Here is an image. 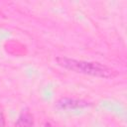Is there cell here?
I'll list each match as a JSON object with an SVG mask.
<instances>
[{
  "label": "cell",
  "instance_id": "obj_1",
  "mask_svg": "<svg viewBox=\"0 0 127 127\" xmlns=\"http://www.w3.org/2000/svg\"><path fill=\"white\" fill-rule=\"evenodd\" d=\"M56 62L58 65L63 68L76 73H82L100 78H112L117 75L116 70L97 62H86L67 57H58L56 58Z\"/></svg>",
  "mask_w": 127,
  "mask_h": 127
},
{
  "label": "cell",
  "instance_id": "obj_2",
  "mask_svg": "<svg viewBox=\"0 0 127 127\" xmlns=\"http://www.w3.org/2000/svg\"><path fill=\"white\" fill-rule=\"evenodd\" d=\"M88 106H90V103L87 102L86 100L69 98V97H63L56 102V107L61 110H72V109L85 108Z\"/></svg>",
  "mask_w": 127,
  "mask_h": 127
},
{
  "label": "cell",
  "instance_id": "obj_3",
  "mask_svg": "<svg viewBox=\"0 0 127 127\" xmlns=\"http://www.w3.org/2000/svg\"><path fill=\"white\" fill-rule=\"evenodd\" d=\"M15 127H36L32 113L27 109L23 110L16 121Z\"/></svg>",
  "mask_w": 127,
  "mask_h": 127
},
{
  "label": "cell",
  "instance_id": "obj_4",
  "mask_svg": "<svg viewBox=\"0 0 127 127\" xmlns=\"http://www.w3.org/2000/svg\"><path fill=\"white\" fill-rule=\"evenodd\" d=\"M5 126V115H4V109L0 104V127Z\"/></svg>",
  "mask_w": 127,
  "mask_h": 127
},
{
  "label": "cell",
  "instance_id": "obj_5",
  "mask_svg": "<svg viewBox=\"0 0 127 127\" xmlns=\"http://www.w3.org/2000/svg\"><path fill=\"white\" fill-rule=\"evenodd\" d=\"M45 127H56V126H54L52 123H50V122H47L46 124H45Z\"/></svg>",
  "mask_w": 127,
  "mask_h": 127
}]
</instances>
